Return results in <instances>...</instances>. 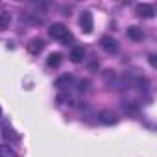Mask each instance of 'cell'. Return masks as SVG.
I'll return each instance as SVG.
<instances>
[{
  "mask_svg": "<svg viewBox=\"0 0 157 157\" xmlns=\"http://www.w3.org/2000/svg\"><path fill=\"white\" fill-rule=\"evenodd\" d=\"M48 33L56 41H63V43H70L72 41V33L68 32V28L65 24H59V22L57 24H52L50 30H48Z\"/></svg>",
  "mask_w": 157,
  "mask_h": 157,
  "instance_id": "1",
  "label": "cell"
},
{
  "mask_svg": "<svg viewBox=\"0 0 157 157\" xmlns=\"http://www.w3.org/2000/svg\"><path fill=\"white\" fill-rule=\"evenodd\" d=\"M100 44H102V48H104V52H107V54H117L118 52V43H117V39H113V37H109V35H105V37H102V41H100Z\"/></svg>",
  "mask_w": 157,
  "mask_h": 157,
  "instance_id": "2",
  "label": "cell"
},
{
  "mask_svg": "<svg viewBox=\"0 0 157 157\" xmlns=\"http://www.w3.org/2000/svg\"><path fill=\"white\" fill-rule=\"evenodd\" d=\"M80 26H82V30H83L85 33H91V32H93L94 21H93V15H91L89 11H83V13H82V17H80Z\"/></svg>",
  "mask_w": 157,
  "mask_h": 157,
  "instance_id": "3",
  "label": "cell"
},
{
  "mask_svg": "<svg viewBox=\"0 0 157 157\" xmlns=\"http://www.w3.org/2000/svg\"><path fill=\"white\" fill-rule=\"evenodd\" d=\"M98 118H100L102 124H107V126H113V124L118 122L117 113H113L111 109H104V111H100V113H98Z\"/></svg>",
  "mask_w": 157,
  "mask_h": 157,
  "instance_id": "4",
  "label": "cell"
},
{
  "mask_svg": "<svg viewBox=\"0 0 157 157\" xmlns=\"http://www.w3.org/2000/svg\"><path fill=\"white\" fill-rule=\"evenodd\" d=\"M135 11H137L139 17H144V19H151V17L155 15V10H153L151 4H139V6L135 8Z\"/></svg>",
  "mask_w": 157,
  "mask_h": 157,
  "instance_id": "5",
  "label": "cell"
},
{
  "mask_svg": "<svg viewBox=\"0 0 157 157\" xmlns=\"http://www.w3.org/2000/svg\"><path fill=\"white\" fill-rule=\"evenodd\" d=\"M44 41L41 39V37H35V39H32L30 43H28V52L30 54H39V52H43L44 50Z\"/></svg>",
  "mask_w": 157,
  "mask_h": 157,
  "instance_id": "6",
  "label": "cell"
},
{
  "mask_svg": "<svg viewBox=\"0 0 157 157\" xmlns=\"http://www.w3.org/2000/svg\"><path fill=\"white\" fill-rule=\"evenodd\" d=\"M21 21L26 22V24H32V26H39V24H43V17L33 15V13H22Z\"/></svg>",
  "mask_w": 157,
  "mask_h": 157,
  "instance_id": "7",
  "label": "cell"
},
{
  "mask_svg": "<svg viewBox=\"0 0 157 157\" xmlns=\"http://www.w3.org/2000/svg\"><path fill=\"white\" fill-rule=\"evenodd\" d=\"M83 57H85V50L83 48H72L70 50V61L72 63H82L83 61Z\"/></svg>",
  "mask_w": 157,
  "mask_h": 157,
  "instance_id": "8",
  "label": "cell"
},
{
  "mask_svg": "<svg viewBox=\"0 0 157 157\" xmlns=\"http://www.w3.org/2000/svg\"><path fill=\"white\" fill-rule=\"evenodd\" d=\"M72 82H74V78L70 74H65V76H61V78H57V80H56V87L57 89H67Z\"/></svg>",
  "mask_w": 157,
  "mask_h": 157,
  "instance_id": "9",
  "label": "cell"
},
{
  "mask_svg": "<svg viewBox=\"0 0 157 157\" xmlns=\"http://www.w3.org/2000/svg\"><path fill=\"white\" fill-rule=\"evenodd\" d=\"M128 37L133 39V41H142L144 33H142V30L139 26H131V28H128Z\"/></svg>",
  "mask_w": 157,
  "mask_h": 157,
  "instance_id": "10",
  "label": "cell"
},
{
  "mask_svg": "<svg viewBox=\"0 0 157 157\" xmlns=\"http://www.w3.org/2000/svg\"><path fill=\"white\" fill-rule=\"evenodd\" d=\"M61 59H63V56H61L59 52H52V54L46 57V65L56 68V67H59V65H61Z\"/></svg>",
  "mask_w": 157,
  "mask_h": 157,
  "instance_id": "11",
  "label": "cell"
},
{
  "mask_svg": "<svg viewBox=\"0 0 157 157\" xmlns=\"http://www.w3.org/2000/svg\"><path fill=\"white\" fill-rule=\"evenodd\" d=\"M10 24H11V15L8 11H2V13H0V30L10 28Z\"/></svg>",
  "mask_w": 157,
  "mask_h": 157,
  "instance_id": "12",
  "label": "cell"
},
{
  "mask_svg": "<svg viewBox=\"0 0 157 157\" xmlns=\"http://www.w3.org/2000/svg\"><path fill=\"white\" fill-rule=\"evenodd\" d=\"M0 157H17L13 148L8 146V144H0Z\"/></svg>",
  "mask_w": 157,
  "mask_h": 157,
  "instance_id": "13",
  "label": "cell"
},
{
  "mask_svg": "<svg viewBox=\"0 0 157 157\" xmlns=\"http://www.w3.org/2000/svg\"><path fill=\"white\" fill-rule=\"evenodd\" d=\"M89 87H91V82L89 80H80V82H78V91H80V93L89 91Z\"/></svg>",
  "mask_w": 157,
  "mask_h": 157,
  "instance_id": "14",
  "label": "cell"
},
{
  "mask_svg": "<svg viewBox=\"0 0 157 157\" xmlns=\"http://www.w3.org/2000/svg\"><path fill=\"white\" fill-rule=\"evenodd\" d=\"M2 131H4V133H2V135H4V139H8V140H10V139H15V140H17V139H19V137H17V135H13V131H11V129H10V128H4V129H2Z\"/></svg>",
  "mask_w": 157,
  "mask_h": 157,
  "instance_id": "15",
  "label": "cell"
},
{
  "mask_svg": "<svg viewBox=\"0 0 157 157\" xmlns=\"http://www.w3.org/2000/svg\"><path fill=\"white\" fill-rule=\"evenodd\" d=\"M150 65H151V67H155V65H157V61H155V56H150Z\"/></svg>",
  "mask_w": 157,
  "mask_h": 157,
  "instance_id": "16",
  "label": "cell"
},
{
  "mask_svg": "<svg viewBox=\"0 0 157 157\" xmlns=\"http://www.w3.org/2000/svg\"><path fill=\"white\" fill-rule=\"evenodd\" d=\"M0 115H2V107H0Z\"/></svg>",
  "mask_w": 157,
  "mask_h": 157,
  "instance_id": "17",
  "label": "cell"
}]
</instances>
